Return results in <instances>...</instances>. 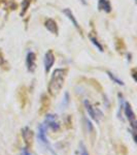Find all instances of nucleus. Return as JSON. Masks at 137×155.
<instances>
[{"label": "nucleus", "instance_id": "1", "mask_svg": "<svg viewBox=\"0 0 137 155\" xmlns=\"http://www.w3.org/2000/svg\"><path fill=\"white\" fill-rule=\"evenodd\" d=\"M67 74V71L64 68H57L52 74V78L49 80V93L51 95H57L60 91H61L62 87L65 82V78Z\"/></svg>", "mask_w": 137, "mask_h": 155}, {"label": "nucleus", "instance_id": "2", "mask_svg": "<svg viewBox=\"0 0 137 155\" xmlns=\"http://www.w3.org/2000/svg\"><path fill=\"white\" fill-rule=\"evenodd\" d=\"M124 113H125V116L126 118L129 120L131 124V127L133 129V137H134V134H135V128H136V116H135V113L133 112L131 107V104L129 102H125L124 104ZM135 139V137H134Z\"/></svg>", "mask_w": 137, "mask_h": 155}, {"label": "nucleus", "instance_id": "3", "mask_svg": "<svg viewBox=\"0 0 137 155\" xmlns=\"http://www.w3.org/2000/svg\"><path fill=\"white\" fill-rule=\"evenodd\" d=\"M46 131H48V126L46 125L44 123L40 124L38 126V132H37V137H38L39 142L43 145L44 147H48V149L49 151H52L51 149V145H49V142L46 137ZM53 152V151H52Z\"/></svg>", "mask_w": 137, "mask_h": 155}, {"label": "nucleus", "instance_id": "4", "mask_svg": "<svg viewBox=\"0 0 137 155\" xmlns=\"http://www.w3.org/2000/svg\"><path fill=\"white\" fill-rule=\"evenodd\" d=\"M44 124L48 126V128H51L54 131H58L60 129V123L56 115L53 114L46 115V118H44Z\"/></svg>", "mask_w": 137, "mask_h": 155}, {"label": "nucleus", "instance_id": "5", "mask_svg": "<svg viewBox=\"0 0 137 155\" xmlns=\"http://www.w3.org/2000/svg\"><path fill=\"white\" fill-rule=\"evenodd\" d=\"M84 106L86 107V111L88 112V114L90 115V117H91L93 120H95V121L98 122L99 119L102 117V113L99 110H97L96 107H94L91 104V102L88 101H84Z\"/></svg>", "mask_w": 137, "mask_h": 155}, {"label": "nucleus", "instance_id": "6", "mask_svg": "<svg viewBox=\"0 0 137 155\" xmlns=\"http://www.w3.org/2000/svg\"><path fill=\"white\" fill-rule=\"evenodd\" d=\"M43 63H44V71H46V72H49L55 63V56L52 51H48L46 55H44Z\"/></svg>", "mask_w": 137, "mask_h": 155}, {"label": "nucleus", "instance_id": "7", "mask_svg": "<svg viewBox=\"0 0 137 155\" xmlns=\"http://www.w3.org/2000/svg\"><path fill=\"white\" fill-rule=\"evenodd\" d=\"M26 65L30 72H34L36 68V56L33 52H29L27 54L26 58Z\"/></svg>", "mask_w": 137, "mask_h": 155}, {"label": "nucleus", "instance_id": "8", "mask_svg": "<svg viewBox=\"0 0 137 155\" xmlns=\"http://www.w3.org/2000/svg\"><path fill=\"white\" fill-rule=\"evenodd\" d=\"M44 24H46V28L48 29L49 32H52V33H54V34L58 33V26H57V23L53 19H48Z\"/></svg>", "mask_w": 137, "mask_h": 155}, {"label": "nucleus", "instance_id": "9", "mask_svg": "<svg viewBox=\"0 0 137 155\" xmlns=\"http://www.w3.org/2000/svg\"><path fill=\"white\" fill-rule=\"evenodd\" d=\"M98 8L100 9V11H103L105 12H109L111 11V6L108 0H99Z\"/></svg>", "mask_w": 137, "mask_h": 155}, {"label": "nucleus", "instance_id": "10", "mask_svg": "<svg viewBox=\"0 0 137 155\" xmlns=\"http://www.w3.org/2000/svg\"><path fill=\"white\" fill-rule=\"evenodd\" d=\"M63 12H64V15H65L67 18H68V19L72 22V24L74 25V27H75V28H78V29H79V26H78V21H76V19H75V18H74L73 14H72V12L70 11V9L66 8V9H64Z\"/></svg>", "mask_w": 137, "mask_h": 155}, {"label": "nucleus", "instance_id": "11", "mask_svg": "<svg viewBox=\"0 0 137 155\" xmlns=\"http://www.w3.org/2000/svg\"><path fill=\"white\" fill-rule=\"evenodd\" d=\"M22 134H23V137H24L25 141H26L27 144L31 143L32 134H31V130L29 129V127H24L23 130H22Z\"/></svg>", "mask_w": 137, "mask_h": 155}, {"label": "nucleus", "instance_id": "12", "mask_svg": "<svg viewBox=\"0 0 137 155\" xmlns=\"http://www.w3.org/2000/svg\"><path fill=\"white\" fill-rule=\"evenodd\" d=\"M107 74H108V77L110 78V80L113 82V83H116L118 85H121V86H124V82L122 81L121 79H119V78L116 77L114 74H113L111 71H107Z\"/></svg>", "mask_w": 137, "mask_h": 155}, {"label": "nucleus", "instance_id": "13", "mask_svg": "<svg viewBox=\"0 0 137 155\" xmlns=\"http://www.w3.org/2000/svg\"><path fill=\"white\" fill-rule=\"evenodd\" d=\"M68 104H69V94H68V92H65L63 101H62V109H65V107H67Z\"/></svg>", "mask_w": 137, "mask_h": 155}, {"label": "nucleus", "instance_id": "14", "mask_svg": "<svg viewBox=\"0 0 137 155\" xmlns=\"http://www.w3.org/2000/svg\"><path fill=\"white\" fill-rule=\"evenodd\" d=\"M30 2H31V0H23V2H22V8H23V12H21V15H24L25 12H26L27 8H28L30 5Z\"/></svg>", "mask_w": 137, "mask_h": 155}, {"label": "nucleus", "instance_id": "15", "mask_svg": "<svg viewBox=\"0 0 137 155\" xmlns=\"http://www.w3.org/2000/svg\"><path fill=\"white\" fill-rule=\"evenodd\" d=\"M91 41L93 42L94 45H95V46L97 47V48H98L99 51H101V52L103 51V48H102V46H101L100 44H99L98 41H97V39L95 38V37H92V36H91Z\"/></svg>", "mask_w": 137, "mask_h": 155}, {"label": "nucleus", "instance_id": "16", "mask_svg": "<svg viewBox=\"0 0 137 155\" xmlns=\"http://www.w3.org/2000/svg\"><path fill=\"white\" fill-rule=\"evenodd\" d=\"M84 121H86V125H87V128H88V131H92V130H93V125H92L91 121H90L88 118L84 119Z\"/></svg>", "mask_w": 137, "mask_h": 155}, {"label": "nucleus", "instance_id": "17", "mask_svg": "<svg viewBox=\"0 0 137 155\" xmlns=\"http://www.w3.org/2000/svg\"><path fill=\"white\" fill-rule=\"evenodd\" d=\"M81 155H90L88 153V151H87L86 147H84V145L83 143H81Z\"/></svg>", "mask_w": 137, "mask_h": 155}, {"label": "nucleus", "instance_id": "18", "mask_svg": "<svg viewBox=\"0 0 137 155\" xmlns=\"http://www.w3.org/2000/svg\"><path fill=\"white\" fill-rule=\"evenodd\" d=\"M21 155H31V153L28 151V149L27 148H24L21 150Z\"/></svg>", "mask_w": 137, "mask_h": 155}, {"label": "nucleus", "instance_id": "19", "mask_svg": "<svg viewBox=\"0 0 137 155\" xmlns=\"http://www.w3.org/2000/svg\"><path fill=\"white\" fill-rule=\"evenodd\" d=\"M81 2H83V3H84H84H86V2H84V0H81Z\"/></svg>", "mask_w": 137, "mask_h": 155}]
</instances>
